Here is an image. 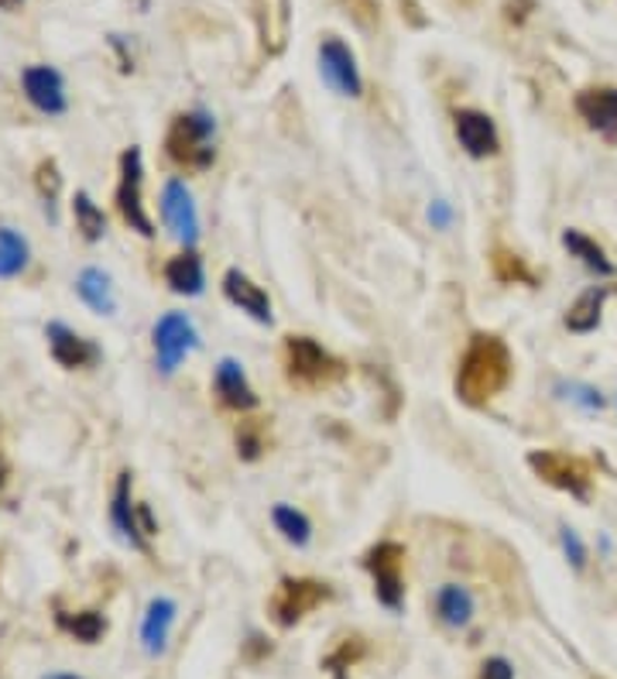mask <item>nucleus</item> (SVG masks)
<instances>
[{
	"mask_svg": "<svg viewBox=\"0 0 617 679\" xmlns=\"http://www.w3.org/2000/svg\"><path fill=\"white\" fill-rule=\"evenodd\" d=\"M515 361L505 337L498 333H474L467 340V350L457 365V378H452V391L464 406L480 409L494 402L511 381Z\"/></svg>",
	"mask_w": 617,
	"mask_h": 679,
	"instance_id": "nucleus-1",
	"label": "nucleus"
},
{
	"mask_svg": "<svg viewBox=\"0 0 617 679\" xmlns=\"http://www.w3.org/2000/svg\"><path fill=\"white\" fill-rule=\"evenodd\" d=\"M285 378L292 388L299 391H322V388H334L337 381L347 378V365L334 350H326L319 340L302 337V333H288L285 347Z\"/></svg>",
	"mask_w": 617,
	"mask_h": 679,
	"instance_id": "nucleus-2",
	"label": "nucleus"
},
{
	"mask_svg": "<svg viewBox=\"0 0 617 679\" xmlns=\"http://www.w3.org/2000/svg\"><path fill=\"white\" fill-rule=\"evenodd\" d=\"M213 138H217L213 113H206V110L179 113L169 124V134H165V154H169L172 166L186 172H206L217 166Z\"/></svg>",
	"mask_w": 617,
	"mask_h": 679,
	"instance_id": "nucleus-3",
	"label": "nucleus"
},
{
	"mask_svg": "<svg viewBox=\"0 0 617 679\" xmlns=\"http://www.w3.org/2000/svg\"><path fill=\"white\" fill-rule=\"evenodd\" d=\"M525 463L531 467L535 477L576 501H590V488H594V467L576 457V453H563V450H531L525 457Z\"/></svg>",
	"mask_w": 617,
	"mask_h": 679,
	"instance_id": "nucleus-4",
	"label": "nucleus"
},
{
	"mask_svg": "<svg viewBox=\"0 0 617 679\" xmlns=\"http://www.w3.org/2000/svg\"><path fill=\"white\" fill-rule=\"evenodd\" d=\"M326 601H334V587L329 583L312 580V577H281L268 601V611L278 628H296L302 618H309Z\"/></svg>",
	"mask_w": 617,
	"mask_h": 679,
	"instance_id": "nucleus-5",
	"label": "nucleus"
},
{
	"mask_svg": "<svg viewBox=\"0 0 617 679\" xmlns=\"http://www.w3.org/2000/svg\"><path fill=\"white\" fill-rule=\"evenodd\" d=\"M405 546L395 539H381L364 552V570L375 580V597L388 611H401L405 605Z\"/></svg>",
	"mask_w": 617,
	"mask_h": 679,
	"instance_id": "nucleus-6",
	"label": "nucleus"
},
{
	"mask_svg": "<svg viewBox=\"0 0 617 679\" xmlns=\"http://www.w3.org/2000/svg\"><path fill=\"white\" fill-rule=\"evenodd\" d=\"M117 213L141 237L155 233V223L145 210V154L141 148H128L120 154V182H117Z\"/></svg>",
	"mask_w": 617,
	"mask_h": 679,
	"instance_id": "nucleus-7",
	"label": "nucleus"
},
{
	"mask_svg": "<svg viewBox=\"0 0 617 679\" xmlns=\"http://www.w3.org/2000/svg\"><path fill=\"white\" fill-rule=\"evenodd\" d=\"M151 343H155V365L161 375H176L179 365L199 347V333L192 327V319L186 312H165L155 330H151Z\"/></svg>",
	"mask_w": 617,
	"mask_h": 679,
	"instance_id": "nucleus-8",
	"label": "nucleus"
},
{
	"mask_svg": "<svg viewBox=\"0 0 617 679\" xmlns=\"http://www.w3.org/2000/svg\"><path fill=\"white\" fill-rule=\"evenodd\" d=\"M319 72H322V79L340 97L357 100L364 93V79H360V69H357V56H354V49L344 42V38H337V34H326L322 38V46H319Z\"/></svg>",
	"mask_w": 617,
	"mask_h": 679,
	"instance_id": "nucleus-9",
	"label": "nucleus"
},
{
	"mask_svg": "<svg viewBox=\"0 0 617 679\" xmlns=\"http://www.w3.org/2000/svg\"><path fill=\"white\" fill-rule=\"evenodd\" d=\"M158 210L165 227L172 230L176 241H182L186 248H196L199 241V210H196V199L189 192V186L182 179H169L161 186V199H158Z\"/></svg>",
	"mask_w": 617,
	"mask_h": 679,
	"instance_id": "nucleus-10",
	"label": "nucleus"
},
{
	"mask_svg": "<svg viewBox=\"0 0 617 679\" xmlns=\"http://www.w3.org/2000/svg\"><path fill=\"white\" fill-rule=\"evenodd\" d=\"M452 131H457L460 148L470 158H494L501 151L498 124H494V117L484 113V110H474V107L457 110V113H452Z\"/></svg>",
	"mask_w": 617,
	"mask_h": 679,
	"instance_id": "nucleus-11",
	"label": "nucleus"
},
{
	"mask_svg": "<svg viewBox=\"0 0 617 679\" xmlns=\"http://www.w3.org/2000/svg\"><path fill=\"white\" fill-rule=\"evenodd\" d=\"M21 90H24V100L46 117H62L69 107L62 72L52 66H28L21 72Z\"/></svg>",
	"mask_w": 617,
	"mask_h": 679,
	"instance_id": "nucleus-12",
	"label": "nucleus"
},
{
	"mask_svg": "<svg viewBox=\"0 0 617 679\" xmlns=\"http://www.w3.org/2000/svg\"><path fill=\"white\" fill-rule=\"evenodd\" d=\"M220 286H223V299H227L233 309H240L243 316H251L255 323H261V327H271V323H275L271 299H268V292L255 282L251 274H243L240 268H227Z\"/></svg>",
	"mask_w": 617,
	"mask_h": 679,
	"instance_id": "nucleus-13",
	"label": "nucleus"
},
{
	"mask_svg": "<svg viewBox=\"0 0 617 679\" xmlns=\"http://www.w3.org/2000/svg\"><path fill=\"white\" fill-rule=\"evenodd\" d=\"M213 395L217 402L227 409V412H255L258 409V391L251 388V381H247V371L240 361H233V357H223V361L217 365L213 371Z\"/></svg>",
	"mask_w": 617,
	"mask_h": 679,
	"instance_id": "nucleus-14",
	"label": "nucleus"
},
{
	"mask_svg": "<svg viewBox=\"0 0 617 679\" xmlns=\"http://www.w3.org/2000/svg\"><path fill=\"white\" fill-rule=\"evenodd\" d=\"M46 340H49V353L52 361L66 371H76V368H90L100 361V347L93 340H87L82 333H76L72 327L66 323H49L46 327Z\"/></svg>",
	"mask_w": 617,
	"mask_h": 679,
	"instance_id": "nucleus-15",
	"label": "nucleus"
},
{
	"mask_svg": "<svg viewBox=\"0 0 617 679\" xmlns=\"http://www.w3.org/2000/svg\"><path fill=\"white\" fill-rule=\"evenodd\" d=\"M110 526L117 532L120 542H128L131 549H148V536L141 529V515H138V505L131 498V473L123 470L120 481L113 488V498H110Z\"/></svg>",
	"mask_w": 617,
	"mask_h": 679,
	"instance_id": "nucleus-16",
	"label": "nucleus"
},
{
	"mask_svg": "<svg viewBox=\"0 0 617 679\" xmlns=\"http://www.w3.org/2000/svg\"><path fill=\"white\" fill-rule=\"evenodd\" d=\"M576 113L584 117V124L607 141H617V87H590L580 90L573 100Z\"/></svg>",
	"mask_w": 617,
	"mask_h": 679,
	"instance_id": "nucleus-17",
	"label": "nucleus"
},
{
	"mask_svg": "<svg viewBox=\"0 0 617 679\" xmlns=\"http://www.w3.org/2000/svg\"><path fill=\"white\" fill-rule=\"evenodd\" d=\"M176 601L172 597H155L145 611V621H141V642H145V652L148 656H161L165 646H169V635H172V625H176Z\"/></svg>",
	"mask_w": 617,
	"mask_h": 679,
	"instance_id": "nucleus-18",
	"label": "nucleus"
},
{
	"mask_svg": "<svg viewBox=\"0 0 617 679\" xmlns=\"http://www.w3.org/2000/svg\"><path fill=\"white\" fill-rule=\"evenodd\" d=\"M165 286H169L176 296H202L206 289V271H202V258L186 248L176 258L165 261Z\"/></svg>",
	"mask_w": 617,
	"mask_h": 679,
	"instance_id": "nucleus-19",
	"label": "nucleus"
},
{
	"mask_svg": "<svg viewBox=\"0 0 617 679\" xmlns=\"http://www.w3.org/2000/svg\"><path fill=\"white\" fill-rule=\"evenodd\" d=\"M610 299V286H594L587 289L580 299H576L569 309H566V330L576 333V337H587L600 327V316H604V302Z\"/></svg>",
	"mask_w": 617,
	"mask_h": 679,
	"instance_id": "nucleus-20",
	"label": "nucleus"
},
{
	"mask_svg": "<svg viewBox=\"0 0 617 679\" xmlns=\"http://www.w3.org/2000/svg\"><path fill=\"white\" fill-rule=\"evenodd\" d=\"M76 296L100 316L117 312V289H113V278L103 268H82L76 278Z\"/></svg>",
	"mask_w": 617,
	"mask_h": 679,
	"instance_id": "nucleus-21",
	"label": "nucleus"
},
{
	"mask_svg": "<svg viewBox=\"0 0 617 679\" xmlns=\"http://www.w3.org/2000/svg\"><path fill=\"white\" fill-rule=\"evenodd\" d=\"M436 618L449 628H464L474 618V593L460 583H442L432 597Z\"/></svg>",
	"mask_w": 617,
	"mask_h": 679,
	"instance_id": "nucleus-22",
	"label": "nucleus"
},
{
	"mask_svg": "<svg viewBox=\"0 0 617 679\" xmlns=\"http://www.w3.org/2000/svg\"><path fill=\"white\" fill-rule=\"evenodd\" d=\"M563 248L569 251V258H576V261H580L584 268H590V271H594V274H600V278L617 274L614 261L604 254V248L594 241V237H587L584 230H576V227L563 230Z\"/></svg>",
	"mask_w": 617,
	"mask_h": 679,
	"instance_id": "nucleus-23",
	"label": "nucleus"
},
{
	"mask_svg": "<svg viewBox=\"0 0 617 679\" xmlns=\"http://www.w3.org/2000/svg\"><path fill=\"white\" fill-rule=\"evenodd\" d=\"M490 274L498 278L501 286H528V289L539 286V278H535V271L525 264V258H518L508 248H494L490 251Z\"/></svg>",
	"mask_w": 617,
	"mask_h": 679,
	"instance_id": "nucleus-24",
	"label": "nucleus"
},
{
	"mask_svg": "<svg viewBox=\"0 0 617 679\" xmlns=\"http://www.w3.org/2000/svg\"><path fill=\"white\" fill-rule=\"evenodd\" d=\"M72 220H76V230L82 241H103V233H107V213L93 203V196L90 192H76L72 196Z\"/></svg>",
	"mask_w": 617,
	"mask_h": 679,
	"instance_id": "nucleus-25",
	"label": "nucleus"
},
{
	"mask_svg": "<svg viewBox=\"0 0 617 679\" xmlns=\"http://www.w3.org/2000/svg\"><path fill=\"white\" fill-rule=\"evenodd\" d=\"M31 261V244L11 227H0V278H18Z\"/></svg>",
	"mask_w": 617,
	"mask_h": 679,
	"instance_id": "nucleus-26",
	"label": "nucleus"
},
{
	"mask_svg": "<svg viewBox=\"0 0 617 679\" xmlns=\"http://www.w3.org/2000/svg\"><path fill=\"white\" fill-rule=\"evenodd\" d=\"M271 522H275V529L281 532V539L285 542H292V546H309V539H312V522H309V515L306 511H299L296 505H275L271 508Z\"/></svg>",
	"mask_w": 617,
	"mask_h": 679,
	"instance_id": "nucleus-27",
	"label": "nucleus"
},
{
	"mask_svg": "<svg viewBox=\"0 0 617 679\" xmlns=\"http://www.w3.org/2000/svg\"><path fill=\"white\" fill-rule=\"evenodd\" d=\"M59 625H62L69 635H76L79 642H87V646L100 642V635L107 631V618H103V615H97V611H82V615H59Z\"/></svg>",
	"mask_w": 617,
	"mask_h": 679,
	"instance_id": "nucleus-28",
	"label": "nucleus"
},
{
	"mask_svg": "<svg viewBox=\"0 0 617 679\" xmlns=\"http://www.w3.org/2000/svg\"><path fill=\"white\" fill-rule=\"evenodd\" d=\"M34 182H38V192H41V203H46L49 220H56V199H59V189H62V176H59V166L52 162V158L38 166Z\"/></svg>",
	"mask_w": 617,
	"mask_h": 679,
	"instance_id": "nucleus-29",
	"label": "nucleus"
},
{
	"mask_svg": "<svg viewBox=\"0 0 617 679\" xmlns=\"http://www.w3.org/2000/svg\"><path fill=\"white\" fill-rule=\"evenodd\" d=\"M265 426L258 419H247L237 426V453L240 460H258L265 453Z\"/></svg>",
	"mask_w": 617,
	"mask_h": 679,
	"instance_id": "nucleus-30",
	"label": "nucleus"
},
{
	"mask_svg": "<svg viewBox=\"0 0 617 679\" xmlns=\"http://www.w3.org/2000/svg\"><path fill=\"white\" fill-rule=\"evenodd\" d=\"M360 656H364V642H360V638H347V642H340V649H337L334 656L322 659V666L334 672L337 679H344V672H347Z\"/></svg>",
	"mask_w": 617,
	"mask_h": 679,
	"instance_id": "nucleus-31",
	"label": "nucleus"
},
{
	"mask_svg": "<svg viewBox=\"0 0 617 679\" xmlns=\"http://www.w3.org/2000/svg\"><path fill=\"white\" fill-rule=\"evenodd\" d=\"M559 539H563V549H566V556H569V563H573L576 570H587V546H584L580 536H576V529L563 526V529H559Z\"/></svg>",
	"mask_w": 617,
	"mask_h": 679,
	"instance_id": "nucleus-32",
	"label": "nucleus"
},
{
	"mask_svg": "<svg viewBox=\"0 0 617 679\" xmlns=\"http://www.w3.org/2000/svg\"><path fill=\"white\" fill-rule=\"evenodd\" d=\"M569 391H573V395H566V398H573V402L587 406L590 412H600V409H604V398H600V391H597V388H587V385H569Z\"/></svg>",
	"mask_w": 617,
	"mask_h": 679,
	"instance_id": "nucleus-33",
	"label": "nucleus"
},
{
	"mask_svg": "<svg viewBox=\"0 0 617 679\" xmlns=\"http://www.w3.org/2000/svg\"><path fill=\"white\" fill-rule=\"evenodd\" d=\"M477 679H515V669H511V662L508 659H501V656H490L484 666H480V676Z\"/></svg>",
	"mask_w": 617,
	"mask_h": 679,
	"instance_id": "nucleus-34",
	"label": "nucleus"
},
{
	"mask_svg": "<svg viewBox=\"0 0 617 679\" xmlns=\"http://www.w3.org/2000/svg\"><path fill=\"white\" fill-rule=\"evenodd\" d=\"M24 4V0H0V8H4V11H14V8H21Z\"/></svg>",
	"mask_w": 617,
	"mask_h": 679,
	"instance_id": "nucleus-35",
	"label": "nucleus"
},
{
	"mask_svg": "<svg viewBox=\"0 0 617 679\" xmlns=\"http://www.w3.org/2000/svg\"><path fill=\"white\" fill-rule=\"evenodd\" d=\"M46 679H79V676H69V672H52V676H46Z\"/></svg>",
	"mask_w": 617,
	"mask_h": 679,
	"instance_id": "nucleus-36",
	"label": "nucleus"
},
{
	"mask_svg": "<svg viewBox=\"0 0 617 679\" xmlns=\"http://www.w3.org/2000/svg\"><path fill=\"white\" fill-rule=\"evenodd\" d=\"M4 477H8V463L0 460V485H4Z\"/></svg>",
	"mask_w": 617,
	"mask_h": 679,
	"instance_id": "nucleus-37",
	"label": "nucleus"
}]
</instances>
